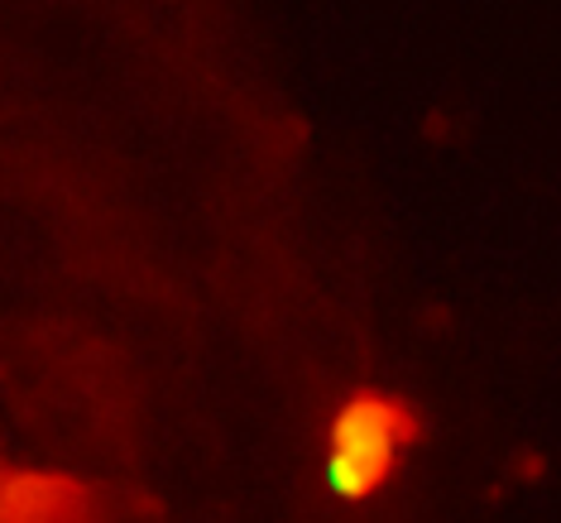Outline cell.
<instances>
[{
    "label": "cell",
    "instance_id": "obj_1",
    "mask_svg": "<svg viewBox=\"0 0 561 523\" xmlns=\"http://www.w3.org/2000/svg\"><path fill=\"white\" fill-rule=\"evenodd\" d=\"M413 413L389 399V394H351L346 403L331 413V428H327V462H322V476H327V490L346 504H365L385 490V480L393 476L399 466L403 446L413 442Z\"/></svg>",
    "mask_w": 561,
    "mask_h": 523
}]
</instances>
